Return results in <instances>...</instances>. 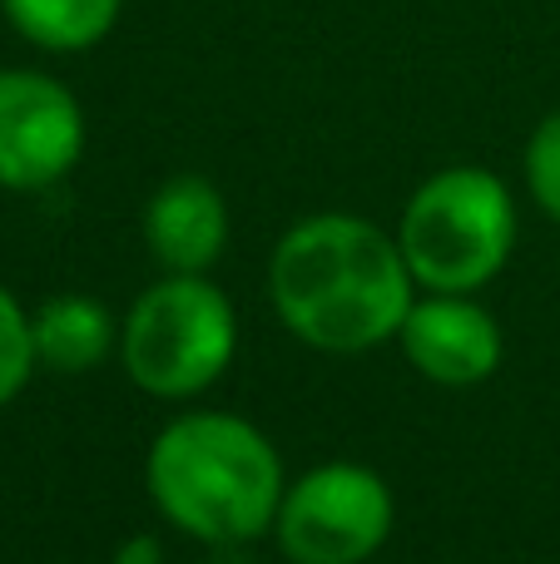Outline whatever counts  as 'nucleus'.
Here are the masks:
<instances>
[{"label": "nucleus", "instance_id": "1", "mask_svg": "<svg viewBox=\"0 0 560 564\" xmlns=\"http://www.w3.org/2000/svg\"><path fill=\"white\" fill-rule=\"evenodd\" d=\"M412 268L392 234L353 214L293 224L268 263V297L283 327L317 351H373L402 332L412 312Z\"/></svg>", "mask_w": 560, "mask_h": 564}, {"label": "nucleus", "instance_id": "2", "mask_svg": "<svg viewBox=\"0 0 560 564\" xmlns=\"http://www.w3.org/2000/svg\"><path fill=\"white\" fill-rule=\"evenodd\" d=\"M144 486L169 525L208 545H244L268 535L288 496L273 441L228 411L169 421L149 446Z\"/></svg>", "mask_w": 560, "mask_h": 564}, {"label": "nucleus", "instance_id": "3", "mask_svg": "<svg viewBox=\"0 0 560 564\" xmlns=\"http://www.w3.org/2000/svg\"><path fill=\"white\" fill-rule=\"evenodd\" d=\"M397 243H402L417 288L427 292L486 288L516 248L511 188L492 169L476 164L442 169L407 198Z\"/></svg>", "mask_w": 560, "mask_h": 564}, {"label": "nucleus", "instance_id": "4", "mask_svg": "<svg viewBox=\"0 0 560 564\" xmlns=\"http://www.w3.org/2000/svg\"><path fill=\"white\" fill-rule=\"evenodd\" d=\"M238 347L234 302L204 273H169L129 307L119 351L139 391L164 401L198 397L228 371Z\"/></svg>", "mask_w": 560, "mask_h": 564}, {"label": "nucleus", "instance_id": "5", "mask_svg": "<svg viewBox=\"0 0 560 564\" xmlns=\"http://www.w3.org/2000/svg\"><path fill=\"white\" fill-rule=\"evenodd\" d=\"M392 520L387 480L353 460H333L288 486L273 530L293 564H363L387 545Z\"/></svg>", "mask_w": 560, "mask_h": 564}, {"label": "nucleus", "instance_id": "6", "mask_svg": "<svg viewBox=\"0 0 560 564\" xmlns=\"http://www.w3.org/2000/svg\"><path fill=\"white\" fill-rule=\"evenodd\" d=\"M85 154V109L40 69H0V188L35 194Z\"/></svg>", "mask_w": 560, "mask_h": 564}, {"label": "nucleus", "instance_id": "7", "mask_svg": "<svg viewBox=\"0 0 560 564\" xmlns=\"http://www.w3.org/2000/svg\"><path fill=\"white\" fill-rule=\"evenodd\" d=\"M397 341L407 361L437 387H482L502 367V327L466 292L417 297Z\"/></svg>", "mask_w": 560, "mask_h": 564}, {"label": "nucleus", "instance_id": "8", "mask_svg": "<svg viewBox=\"0 0 560 564\" xmlns=\"http://www.w3.org/2000/svg\"><path fill=\"white\" fill-rule=\"evenodd\" d=\"M144 243L169 273H208L228 243L224 194L198 174H174L144 204Z\"/></svg>", "mask_w": 560, "mask_h": 564}, {"label": "nucleus", "instance_id": "9", "mask_svg": "<svg viewBox=\"0 0 560 564\" xmlns=\"http://www.w3.org/2000/svg\"><path fill=\"white\" fill-rule=\"evenodd\" d=\"M30 337H35V361L60 377H79V371L99 367L115 347V317L105 302L85 297V292H60L30 317Z\"/></svg>", "mask_w": 560, "mask_h": 564}, {"label": "nucleus", "instance_id": "10", "mask_svg": "<svg viewBox=\"0 0 560 564\" xmlns=\"http://www.w3.org/2000/svg\"><path fill=\"white\" fill-rule=\"evenodd\" d=\"M6 20L40 50H89L119 25L125 0H0Z\"/></svg>", "mask_w": 560, "mask_h": 564}, {"label": "nucleus", "instance_id": "11", "mask_svg": "<svg viewBox=\"0 0 560 564\" xmlns=\"http://www.w3.org/2000/svg\"><path fill=\"white\" fill-rule=\"evenodd\" d=\"M35 371V337H30V317L6 288H0V406L20 397V387Z\"/></svg>", "mask_w": 560, "mask_h": 564}, {"label": "nucleus", "instance_id": "12", "mask_svg": "<svg viewBox=\"0 0 560 564\" xmlns=\"http://www.w3.org/2000/svg\"><path fill=\"white\" fill-rule=\"evenodd\" d=\"M526 184H531L536 204L560 224V109L536 124L531 144H526Z\"/></svg>", "mask_w": 560, "mask_h": 564}, {"label": "nucleus", "instance_id": "13", "mask_svg": "<svg viewBox=\"0 0 560 564\" xmlns=\"http://www.w3.org/2000/svg\"><path fill=\"white\" fill-rule=\"evenodd\" d=\"M109 564H164V545L154 535H129Z\"/></svg>", "mask_w": 560, "mask_h": 564}]
</instances>
